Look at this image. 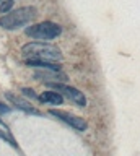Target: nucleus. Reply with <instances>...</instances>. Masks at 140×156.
I'll return each mask as SVG.
<instances>
[{"label":"nucleus","mask_w":140,"mask_h":156,"mask_svg":"<svg viewBox=\"0 0 140 156\" xmlns=\"http://www.w3.org/2000/svg\"><path fill=\"white\" fill-rule=\"evenodd\" d=\"M21 54L26 60H42V62H62L60 49L46 42H30L21 47Z\"/></svg>","instance_id":"obj_1"},{"label":"nucleus","mask_w":140,"mask_h":156,"mask_svg":"<svg viewBox=\"0 0 140 156\" xmlns=\"http://www.w3.org/2000/svg\"><path fill=\"white\" fill-rule=\"evenodd\" d=\"M36 15L38 13L34 7H21L18 10H12V12H7L0 18V26L3 29H8V31L20 29L26 26L28 23H31L36 18Z\"/></svg>","instance_id":"obj_2"},{"label":"nucleus","mask_w":140,"mask_h":156,"mask_svg":"<svg viewBox=\"0 0 140 156\" xmlns=\"http://www.w3.org/2000/svg\"><path fill=\"white\" fill-rule=\"evenodd\" d=\"M25 33L31 39L44 42V41H51V39H56L57 36H60L62 28H60V24H57V23L42 21V23H38V24H33V26L26 28Z\"/></svg>","instance_id":"obj_3"},{"label":"nucleus","mask_w":140,"mask_h":156,"mask_svg":"<svg viewBox=\"0 0 140 156\" xmlns=\"http://www.w3.org/2000/svg\"><path fill=\"white\" fill-rule=\"evenodd\" d=\"M47 86L52 88V90H56L60 96L69 98V99L74 101L77 106H80V107H85V106H86V98H85V94H83L80 90H77V88L69 86V85H64V83H47Z\"/></svg>","instance_id":"obj_4"},{"label":"nucleus","mask_w":140,"mask_h":156,"mask_svg":"<svg viewBox=\"0 0 140 156\" xmlns=\"http://www.w3.org/2000/svg\"><path fill=\"white\" fill-rule=\"evenodd\" d=\"M49 114L57 117V119H60L62 122H65V124H69L70 127H74V129L78 130V132H85L86 129H88V124H86V120L83 119V117L74 115V114H70V112L59 111V109H51Z\"/></svg>","instance_id":"obj_5"},{"label":"nucleus","mask_w":140,"mask_h":156,"mask_svg":"<svg viewBox=\"0 0 140 156\" xmlns=\"http://www.w3.org/2000/svg\"><path fill=\"white\" fill-rule=\"evenodd\" d=\"M34 76L38 80H42L47 85V83H62L67 80V75L62 73L60 70H46V68H39L36 70Z\"/></svg>","instance_id":"obj_6"},{"label":"nucleus","mask_w":140,"mask_h":156,"mask_svg":"<svg viewBox=\"0 0 140 156\" xmlns=\"http://www.w3.org/2000/svg\"><path fill=\"white\" fill-rule=\"evenodd\" d=\"M5 98L12 102V104H15V107H18V109L25 111V112H28V114H36V115H39V111H38L36 107H33L28 101L21 99V98H18L16 94H13V93H5Z\"/></svg>","instance_id":"obj_7"},{"label":"nucleus","mask_w":140,"mask_h":156,"mask_svg":"<svg viewBox=\"0 0 140 156\" xmlns=\"http://www.w3.org/2000/svg\"><path fill=\"white\" fill-rule=\"evenodd\" d=\"M39 101L46 102V104L59 106V104L64 102V96H60L59 93H56V91H46V93H42V94L39 96Z\"/></svg>","instance_id":"obj_8"},{"label":"nucleus","mask_w":140,"mask_h":156,"mask_svg":"<svg viewBox=\"0 0 140 156\" xmlns=\"http://www.w3.org/2000/svg\"><path fill=\"white\" fill-rule=\"evenodd\" d=\"M0 138H3V140H7L10 145H13V146H16V143H15V138L12 136V133H10V130H8V127L3 124L2 120H0Z\"/></svg>","instance_id":"obj_9"},{"label":"nucleus","mask_w":140,"mask_h":156,"mask_svg":"<svg viewBox=\"0 0 140 156\" xmlns=\"http://www.w3.org/2000/svg\"><path fill=\"white\" fill-rule=\"evenodd\" d=\"M12 5H13V0H12V2H7L5 5H2V7H0V13H7V12H10Z\"/></svg>","instance_id":"obj_10"},{"label":"nucleus","mask_w":140,"mask_h":156,"mask_svg":"<svg viewBox=\"0 0 140 156\" xmlns=\"http://www.w3.org/2000/svg\"><path fill=\"white\" fill-rule=\"evenodd\" d=\"M23 93H25L26 96H31L33 99H34V98H38V96H36V93L33 91V90H30V88H23Z\"/></svg>","instance_id":"obj_11"},{"label":"nucleus","mask_w":140,"mask_h":156,"mask_svg":"<svg viewBox=\"0 0 140 156\" xmlns=\"http://www.w3.org/2000/svg\"><path fill=\"white\" fill-rule=\"evenodd\" d=\"M5 112H10V107L5 106V104H2L0 102V114H5Z\"/></svg>","instance_id":"obj_12"},{"label":"nucleus","mask_w":140,"mask_h":156,"mask_svg":"<svg viewBox=\"0 0 140 156\" xmlns=\"http://www.w3.org/2000/svg\"><path fill=\"white\" fill-rule=\"evenodd\" d=\"M7 2H12V0H0V7H2V5H5Z\"/></svg>","instance_id":"obj_13"}]
</instances>
